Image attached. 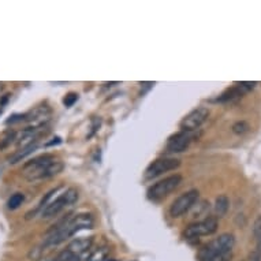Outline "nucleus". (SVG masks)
I'll use <instances>...</instances> for the list:
<instances>
[{"instance_id":"1","label":"nucleus","mask_w":261,"mask_h":261,"mask_svg":"<svg viewBox=\"0 0 261 261\" xmlns=\"http://www.w3.org/2000/svg\"><path fill=\"white\" fill-rule=\"evenodd\" d=\"M93 225H95V220H93V216L91 213H78L75 216H69L47 237L42 246H58L59 243L64 242L70 237H73L74 234L78 233V231L92 229Z\"/></svg>"},{"instance_id":"2","label":"nucleus","mask_w":261,"mask_h":261,"mask_svg":"<svg viewBox=\"0 0 261 261\" xmlns=\"http://www.w3.org/2000/svg\"><path fill=\"white\" fill-rule=\"evenodd\" d=\"M62 169H63V163L59 159H56L52 155H42L23 165L22 175L29 182H37L55 177L62 172Z\"/></svg>"},{"instance_id":"3","label":"nucleus","mask_w":261,"mask_h":261,"mask_svg":"<svg viewBox=\"0 0 261 261\" xmlns=\"http://www.w3.org/2000/svg\"><path fill=\"white\" fill-rule=\"evenodd\" d=\"M235 245V237L233 234L226 233L212 239L198 252L200 261H229L231 258V252Z\"/></svg>"},{"instance_id":"4","label":"nucleus","mask_w":261,"mask_h":261,"mask_svg":"<svg viewBox=\"0 0 261 261\" xmlns=\"http://www.w3.org/2000/svg\"><path fill=\"white\" fill-rule=\"evenodd\" d=\"M78 200V192L74 188H69L67 190H64L59 197H56L54 201H51L50 204H47L41 211L42 219H51L55 218L59 212H62L64 208L73 205L74 202Z\"/></svg>"},{"instance_id":"5","label":"nucleus","mask_w":261,"mask_h":261,"mask_svg":"<svg viewBox=\"0 0 261 261\" xmlns=\"http://www.w3.org/2000/svg\"><path fill=\"white\" fill-rule=\"evenodd\" d=\"M181 182H182V177L179 174L169 175V177L156 182L155 185H152L151 188L148 189V198L161 200V198L167 197L169 193H172L175 189L178 188Z\"/></svg>"},{"instance_id":"6","label":"nucleus","mask_w":261,"mask_h":261,"mask_svg":"<svg viewBox=\"0 0 261 261\" xmlns=\"http://www.w3.org/2000/svg\"><path fill=\"white\" fill-rule=\"evenodd\" d=\"M218 226H219L218 218L209 216V218L192 223L189 227H186L184 235L186 239H196L200 237H205V235H212L213 233H216Z\"/></svg>"},{"instance_id":"7","label":"nucleus","mask_w":261,"mask_h":261,"mask_svg":"<svg viewBox=\"0 0 261 261\" xmlns=\"http://www.w3.org/2000/svg\"><path fill=\"white\" fill-rule=\"evenodd\" d=\"M198 197H200V193L196 189H192V190L181 194L169 206V215L172 216V218L184 216L186 212L190 211L193 206L197 204Z\"/></svg>"},{"instance_id":"8","label":"nucleus","mask_w":261,"mask_h":261,"mask_svg":"<svg viewBox=\"0 0 261 261\" xmlns=\"http://www.w3.org/2000/svg\"><path fill=\"white\" fill-rule=\"evenodd\" d=\"M196 137H197L196 132H185V130H181V132L172 134L168 138L165 149H167L168 153H181V152H185L190 147V144L194 141Z\"/></svg>"},{"instance_id":"9","label":"nucleus","mask_w":261,"mask_h":261,"mask_svg":"<svg viewBox=\"0 0 261 261\" xmlns=\"http://www.w3.org/2000/svg\"><path fill=\"white\" fill-rule=\"evenodd\" d=\"M181 165V160L178 159H172V157H160V159H156L148 165L145 169V178L153 179L159 175L164 174L167 171L178 168Z\"/></svg>"},{"instance_id":"10","label":"nucleus","mask_w":261,"mask_h":261,"mask_svg":"<svg viewBox=\"0 0 261 261\" xmlns=\"http://www.w3.org/2000/svg\"><path fill=\"white\" fill-rule=\"evenodd\" d=\"M209 116V110L205 107H198L196 110L190 111L184 119L181 120V128L185 132H196Z\"/></svg>"},{"instance_id":"11","label":"nucleus","mask_w":261,"mask_h":261,"mask_svg":"<svg viewBox=\"0 0 261 261\" xmlns=\"http://www.w3.org/2000/svg\"><path fill=\"white\" fill-rule=\"evenodd\" d=\"M52 111L48 106H38L28 114H25V122H28L29 128H46L51 119Z\"/></svg>"},{"instance_id":"12","label":"nucleus","mask_w":261,"mask_h":261,"mask_svg":"<svg viewBox=\"0 0 261 261\" xmlns=\"http://www.w3.org/2000/svg\"><path fill=\"white\" fill-rule=\"evenodd\" d=\"M257 83L256 82H239L237 83L235 86L230 88L229 91H226L223 95H220L218 97V100L216 101H220V103H227V101H234L239 99V97H242L243 95L249 91H252L253 88L256 86Z\"/></svg>"},{"instance_id":"13","label":"nucleus","mask_w":261,"mask_h":261,"mask_svg":"<svg viewBox=\"0 0 261 261\" xmlns=\"http://www.w3.org/2000/svg\"><path fill=\"white\" fill-rule=\"evenodd\" d=\"M92 243L93 237H82V238H77L71 241L67 249H69L70 252H73L74 254H77L78 257H81L83 253H86L92 247Z\"/></svg>"},{"instance_id":"14","label":"nucleus","mask_w":261,"mask_h":261,"mask_svg":"<svg viewBox=\"0 0 261 261\" xmlns=\"http://www.w3.org/2000/svg\"><path fill=\"white\" fill-rule=\"evenodd\" d=\"M229 206H230V200L229 197L226 196V194H222L219 197L216 198L215 201V206H213V209H215V218H222V216H225L229 211Z\"/></svg>"},{"instance_id":"15","label":"nucleus","mask_w":261,"mask_h":261,"mask_svg":"<svg viewBox=\"0 0 261 261\" xmlns=\"http://www.w3.org/2000/svg\"><path fill=\"white\" fill-rule=\"evenodd\" d=\"M34 149H36V144H33V145H30V147L18 149V151L15 152L14 155L10 157V163H13V164H14V163H18V161H21L22 159H25L26 156L30 155Z\"/></svg>"},{"instance_id":"16","label":"nucleus","mask_w":261,"mask_h":261,"mask_svg":"<svg viewBox=\"0 0 261 261\" xmlns=\"http://www.w3.org/2000/svg\"><path fill=\"white\" fill-rule=\"evenodd\" d=\"M15 136H17V132L14 130L6 132L0 138V149H5V148H9L11 144H15Z\"/></svg>"},{"instance_id":"17","label":"nucleus","mask_w":261,"mask_h":261,"mask_svg":"<svg viewBox=\"0 0 261 261\" xmlns=\"http://www.w3.org/2000/svg\"><path fill=\"white\" fill-rule=\"evenodd\" d=\"M23 200H25V196H23L22 193H15V194H13L9 198V202H7L9 209H17V208H19V205H22Z\"/></svg>"},{"instance_id":"18","label":"nucleus","mask_w":261,"mask_h":261,"mask_svg":"<svg viewBox=\"0 0 261 261\" xmlns=\"http://www.w3.org/2000/svg\"><path fill=\"white\" fill-rule=\"evenodd\" d=\"M253 234H254V238L257 241V250L258 254L261 253V216H258L253 225Z\"/></svg>"},{"instance_id":"19","label":"nucleus","mask_w":261,"mask_h":261,"mask_svg":"<svg viewBox=\"0 0 261 261\" xmlns=\"http://www.w3.org/2000/svg\"><path fill=\"white\" fill-rule=\"evenodd\" d=\"M55 261H79V257L74 254L73 252H70L69 249H64L63 252H60L56 256Z\"/></svg>"},{"instance_id":"20","label":"nucleus","mask_w":261,"mask_h":261,"mask_svg":"<svg viewBox=\"0 0 261 261\" xmlns=\"http://www.w3.org/2000/svg\"><path fill=\"white\" fill-rule=\"evenodd\" d=\"M107 258V250L104 247H101L95 253H92V256L88 258V261H104Z\"/></svg>"},{"instance_id":"21","label":"nucleus","mask_w":261,"mask_h":261,"mask_svg":"<svg viewBox=\"0 0 261 261\" xmlns=\"http://www.w3.org/2000/svg\"><path fill=\"white\" fill-rule=\"evenodd\" d=\"M247 130H249V124H247L245 120L237 122V123H234L233 126V132L235 134H245Z\"/></svg>"},{"instance_id":"22","label":"nucleus","mask_w":261,"mask_h":261,"mask_svg":"<svg viewBox=\"0 0 261 261\" xmlns=\"http://www.w3.org/2000/svg\"><path fill=\"white\" fill-rule=\"evenodd\" d=\"M77 99H78L77 93H69L67 96L64 97V100H63L64 106H66V107H71L74 104V103L77 101Z\"/></svg>"}]
</instances>
